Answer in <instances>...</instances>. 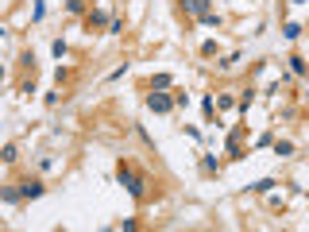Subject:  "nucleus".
<instances>
[{
	"label": "nucleus",
	"mask_w": 309,
	"mask_h": 232,
	"mask_svg": "<svg viewBox=\"0 0 309 232\" xmlns=\"http://www.w3.org/2000/svg\"><path fill=\"white\" fill-rule=\"evenodd\" d=\"M89 23H112L108 12H89Z\"/></svg>",
	"instance_id": "39448f33"
},
{
	"label": "nucleus",
	"mask_w": 309,
	"mask_h": 232,
	"mask_svg": "<svg viewBox=\"0 0 309 232\" xmlns=\"http://www.w3.org/2000/svg\"><path fill=\"white\" fill-rule=\"evenodd\" d=\"M19 197H23V193H19V190H4V201H8V205H16V201H19Z\"/></svg>",
	"instance_id": "423d86ee"
},
{
	"label": "nucleus",
	"mask_w": 309,
	"mask_h": 232,
	"mask_svg": "<svg viewBox=\"0 0 309 232\" xmlns=\"http://www.w3.org/2000/svg\"><path fill=\"white\" fill-rule=\"evenodd\" d=\"M19 193H23V197H39V193H43V182H31V178H27V182H19Z\"/></svg>",
	"instance_id": "7ed1b4c3"
},
{
	"label": "nucleus",
	"mask_w": 309,
	"mask_h": 232,
	"mask_svg": "<svg viewBox=\"0 0 309 232\" xmlns=\"http://www.w3.org/2000/svg\"><path fill=\"white\" fill-rule=\"evenodd\" d=\"M120 182L128 186V193H132V197H143V186H147V182H143L139 174H132L128 163H120Z\"/></svg>",
	"instance_id": "f257e3e1"
},
{
	"label": "nucleus",
	"mask_w": 309,
	"mask_h": 232,
	"mask_svg": "<svg viewBox=\"0 0 309 232\" xmlns=\"http://www.w3.org/2000/svg\"><path fill=\"white\" fill-rule=\"evenodd\" d=\"M151 85H154V89H166V85H170V74H158V77H154Z\"/></svg>",
	"instance_id": "6e6552de"
},
{
	"label": "nucleus",
	"mask_w": 309,
	"mask_h": 232,
	"mask_svg": "<svg viewBox=\"0 0 309 232\" xmlns=\"http://www.w3.org/2000/svg\"><path fill=\"white\" fill-rule=\"evenodd\" d=\"M147 109H151V113H170L174 101H170L166 93H151V97H147Z\"/></svg>",
	"instance_id": "f03ea898"
},
{
	"label": "nucleus",
	"mask_w": 309,
	"mask_h": 232,
	"mask_svg": "<svg viewBox=\"0 0 309 232\" xmlns=\"http://www.w3.org/2000/svg\"><path fill=\"white\" fill-rule=\"evenodd\" d=\"M182 8L193 12V16H205V12H209V0H182Z\"/></svg>",
	"instance_id": "20e7f679"
},
{
	"label": "nucleus",
	"mask_w": 309,
	"mask_h": 232,
	"mask_svg": "<svg viewBox=\"0 0 309 232\" xmlns=\"http://www.w3.org/2000/svg\"><path fill=\"white\" fill-rule=\"evenodd\" d=\"M66 8H70L74 16H81V12H85V4H81V0H66Z\"/></svg>",
	"instance_id": "0eeeda50"
}]
</instances>
